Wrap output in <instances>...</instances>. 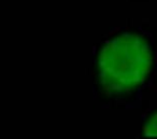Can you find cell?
Returning <instances> with one entry per match:
<instances>
[{"label": "cell", "mask_w": 157, "mask_h": 139, "mask_svg": "<svg viewBox=\"0 0 157 139\" xmlns=\"http://www.w3.org/2000/svg\"><path fill=\"white\" fill-rule=\"evenodd\" d=\"M154 64L147 38L125 33L110 39L98 58V77L103 91L122 95L135 91L146 80Z\"/></svg>", "instance_id": "cell-1"}, {"label": "cell", "mask_w": 157, "mask_h": 139, "mask_svg": "<svg viewBox=\"0 0 157 139\" xmlns=\"http://www.w3.org/2000/svg\"><path fill=\"white\" fill-rule=\"evenodd\" d=\"M143 132L146 136L157 137V111L153 113L150 117V119L146 121Z\"/></svg>", "instance_id": "cell-2"}]
</instances>
